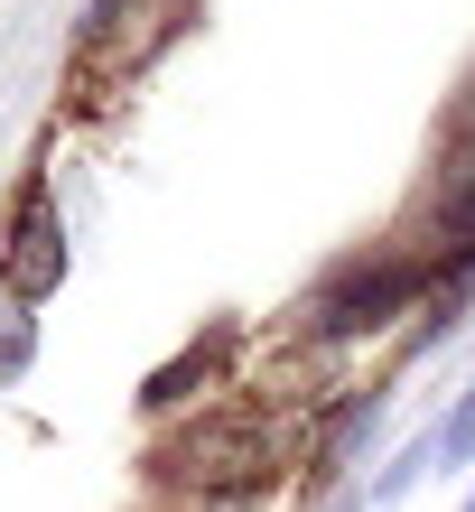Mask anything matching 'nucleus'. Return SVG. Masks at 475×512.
<instances>
[{
    "mask_svg": "<svg viewBox=\"0 0 475 512\" xmlns=\"http://www.w3.org/2000/svg\"><path fill=\"white\" fill-rule=\"evenodd\" d=\"M289 466H299V429L252 391H224V401H205L187 419H159V438H150V485L187 512L196 503H271Z\"/></svg>",
    "mask_w": 475,
    "mask_h": 512,
    "instance_id": "nucleus-1",
    "label": "nucleus"
},
{
    "mask_svg": "<svg viewBox=\"0 0 475 512\" xmlns=\"http://www.w3.org/2000/svg\"><path fill=\"white\" fill-rule=\"evenodd\" d=\"M457 512H475V494H466V503H457Z\"/></svg>",
    "mask_w": 475,
    "mask_h": 512,
    "instance_id": "nucleus-11",
    "label": "nucleus"
},
{
    "mask_svg": "<svg viewBox=\"0 0 475 512\" xmlns=\"http://www.w3.org/2000/svg\"><path fill=\"white\" fill-rule=\"evenodd\" d=\"M233 364H243V326H233V317L196 326L168 364H150L140 410H150V419H187V410H205V401H224V391H233Z\"/></svg>",
    "mask_w": 475,
    "mask_h": 512,
    "instance_id": "nucleus-6",
    "label": "nucleus"
},
{
    "mask_svg": "<svg viewBox=\"0 0 475 512\" xmlns=\"http://www.w3.org/2000/svg\"><path fill=\"white\" fill-rule=\"evenodd\" d=\"M140 19H168V0H84V19H75V56H84V66L122 56Z\"/></svg>",
    "mask_w": 475,
    "mask_h": 512,
    "instance_id": "nucleus-7",
    "label": "nucleus"
},
{
    "mask_svg": "<svg viewBox=\"0 0 475 512\" xmlns=\"http://www.w3.org/2000/svg\"><path fill=\"white\" fill-rule=\"evenodd\" d=\"M420 252H429L438 280H475V112H448L429 215H420Z\"/></svg>",
    "mask_w": 475,
    "mask_h": 512,
    "instance_id": "nucleus-5",
    "label": "nucleus"
},
{
    "mask_svg": "<svg viewBox=\"0 0 475 512\" xmlns=\"http://www.w3.org/2000/svg\"><path fill=\"white\" fill-rule=\"evenodd\" d=\"M392 419V382H354V391H317L308 410V438H299V466H308V494H336L373 466V438Z\"/></svg>",
    "mask_w": 475,
    "mask_h": 512,
    "instance_id": "nucleus-4",
    "label": "nucleus"
},
{
    "mask_svg": "<svg viewBox=\"0 0 475 512\" xmlns=\"http://www.w3.org/2000/svg\"><path fill=\"white\" fill-rule=\"evenodd\" d=\"M429 289H438V270L420 252V233L354 243L345 261H326L317 280L299 289V308H289V345H299L308 364H345V354L401 336V326L429 308Z\"/></svg>",
    "mask_w": 475,
    "mask_h": 512,
    "instance_id": "nucleus-2",
    "label": "nucleus"
},
{
    "mask_svg": "<svg viewBox=\"0 0 475 512\" xmlns=\"http://www.w3.org/2000/svg\"><path fill=\"white\" fill-rule=\"evenodd\" d=\"M75 270V243H66V205H56V177L28 168L10 205H0V289L19 298V308H47L56 289H66Z\"/></svg>",
    "mask_w": 475,
    "mask_h": 512,
    "instance_id": "nucleus-3",
    "label": "nucleus"
},
{
    "mask_svg": "<svg viewBox=\"0 0 475 512\" xmlns=\"http://www.w3.org/2000/svg\"><path fill=\"white\" fill-rule=\"evenodd\" d=\"M429 447H438V475H457V466H475V373H466V391L448 410H438V429H429Z\"/></svg>",
    "mask_w": 475,
    "mask_h": 512,
    "instance_id": "nucleus-10",
    "label": "nucleus"
},
{
    "mask_svg": "<svg viewBox=\"0 0 475 512\" xmlns=\"http://www.w3.org/2000/svg\"><path fill=\"white\" fill-rule=\"evenodd\" d=\"M429 475H438V447H429V429H420V438H401L392 457H382V475H364V503H373V512H392L410 485H429Z\"/></svg>",
    "mask_w": 475,
    "mask_h": 512,
    "instance_id": "nucleus-8",
    "label": "nucleus"
},
{
    "mask_svg": "<svg viewBox=\"0 0 475 512\" xmlns=\"http://www.w3.org/2000/svg\"><path fill=\"white\" fill-rule=\"evenodd\" d=\"M38 345H47L38 308H19V298L0 289V391H10V382H28V364H38Z\"/></svg>",
    "mask_w": 475,
    "mask_h": 512,
    "instance_id": "nucleus-9",
    "label": "nucleus"
}]
</instances>
